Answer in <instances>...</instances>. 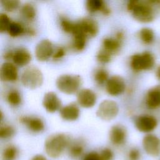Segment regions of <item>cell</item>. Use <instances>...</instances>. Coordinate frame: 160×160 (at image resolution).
<instances>
[{"label": "cell", "instance_id": "83f0119b", "mask_svg": "<svg viewBox=\"0 0 160 160\" xmlns=\"http://www.w3.org/2000/svg\"><path fill=\"white\" fill-rule=\"evenodd\" d=\"M15 134L14 128L8 124H2L0 127V138L7 139L12 138Z\"/></svg>", "mask_w": 160, "mask_h": 160}, {"label": "cell", "instance_id": "b9f144b4", "mask_svg": "<svg viewBox=\"0 0 160 160\" xmlns=\"http://www.w3.org/2000/svg\"><path fill=\"white\" fill-rule=\"evenodd\" d=\"M116 38L121 41H122L123 38H124V34L122 31H119L116 33Z\"/></svg>", "mask_w": 160, "mask_h": 160}, {"label": "cell", "instance_id": "836d02e7", "mask_svg": "<svg viewBox=\"0 0 160 160\" xmlns=\"http://www.w3.org/2000/svg\"><path fill=\"white\" fill-rule=\"evenodd\" d=\"M111 54L104 50L103 49L99 50L96 55L97 60L101 63H107L111 61Z\"/></svg>", "mask_w": 160, "mask_h": 160}, {"label": "cell", "instance_id": "7402d4cb", "mask_svg": "<svg viewBox=\"0 0 160 160\" xmlns=\"http://www.w3.org/2000/svg\"><path fill=\"white\" fill-rule=\"evenodd\" d=\"M68 149L69 156L73 159H77L83 156L85 150V145L82 141L78 139L71 141Z\"/></svg>", "mask_w": 160, "mask_h": 160}, {"label": "cell", "instance_id": "7c38bea8", "mask_svg": "<svg viewBox=\"0 0 160 160\" xmlns=\"http://www.w3.org/2000/svg\"><path fill=\"white\" fill-rule=\"evenodd\" d=\"M18 69L14 64L5 62L2 64L0 69V78L2 81L13 82L17 80Z\"/></svg>", "mask_w": 160, "mask_h": 160}, {"label": "cell", "instance_id": "603a6c76", "mask_svg": "<svg viewBox=\"0 0 160 160\" xmlns=\"http://www.w3.org/2000/svg\"><path fill=\"white\" fill-rule=\"evenodd\" d=\"M122 41L113 38H106L102 41L103 49L111 55L117 53L121 48Z\"/></svg>", "mask_w": 160, "mask_h": 160}, {"label": "cell", "instance_id": "7a4b0ae2", "mask_svg": "<svg viewBox=\"0 0 160 160\" xmlns=\"http://www.w3.org/2000/svg\"><path fill=\"white\" fill-rule=\"evenodd\" d=\"M71 141L70 136L65 133L51 134L45 141V152L49 157L58 158L68 148Z\"/></svg>", "mask_w": 160, "mask_h": 160}, {"label": "cell", "instance_id": "4fadbf2b", "mask_svg": "<svg viewBox=\"0 0 160 160\" xmlns=\"http://www.w3.org/2000/svg\"><path fill=\"white\" fill-rule=\"evenodd\" d=\"M77 101L83 108H91L96 102V94L89 89H81L77 94Z\"/></svg>", "mask_w": 160, "mask_h": 160}, {"label": "cell", "instance_id": "2e32d148", "mask_svg": "<svg viewBox=\"0 0 160 160\" xmlns=\"http://www.w3.org/2000/svg\"><path fill=\"white\" fill-rule=\"evenodd\" d=\"M21 123L25 125L30 131L34 132H39L44 130V124L43 121L36 117L21 116L19 118Z\"/></svg>", "mask_w": 160, "mask_h": 160}, {"label": "cell", "instance_id": "484cf974", "mask_svg": "<svg viewBox=\"0 0 160 160\" xmlns=\"http://www.w3.org/2000/svg\"><path fill=\"white\" fill-rule=\"evenodd\" d=\"M139 37L141 40L146 44H151L154 39L153 31L149 28H143L139 31Z\"/></svg>", "mask_w": 160, "mask_h": 160}, {"label": "cell", "instance_id": "8d00e7d4", "mask_svg": "<svg viewBox=\"0 0 160 160\" xmlns=\"http://www.w3.org/2000/svg\"><path fill=\"white\" fill-rule=\"evenodd\" d=\"M82 160H100L99 153L96 151L89 152L83 156Z\"/></svg>", "mask_w": 160, "mask_h": 160}, {"label": "cell", "instance_id": "3957f363", "mask_svg": "<svg viewBox=\"0 0 160 160\" xmlns=\"http://www.w3.org/2000/svg\"><path fill=\"white\" fill-rule=\"evenodd\" d=\"M81 82V78L79 75L63 74L57 78L56 84L60 91L72 94L78 91Z\"/></svg>", "mask_w": 160, "mask_h": 160}, {"label": "cell", "instance_id": "ffe728a7", "mask_svg": "<svg viewBox=\"0 0 160 160\" xmlns=\"http://www.w3.org/2000/svg\"><path fill=\"white\" fill-rule=\"evenodd\" d=\"M86 7L88 11L91 13L101 11L106 16L111 13L110 8L102 0H88L86 2Z\"/></svg>", "mask_w": 160, "mask_h": 160}, {"label": "cell", "instance_id": "30bf717a", "mask_svg": "<svg viewBox=\"0 0 160 160\" xmlns=\"http://www.w3.org/2000/svg\"><path fill=\"white\" fill-rule=\"evenodd\" d=\"M36 59L39 61L48 60L53 55V47L52 42L48 39H43L39 41L35 48Z\"/></svg>", "mask_w": 160, "mask_h": 160}, {"label": "cell", "instance_id": "d6986e66", "mask_svg": "<svg viewBox=\"0 0 160 160\" xmlns=\"http://www.w3.org/2000/svg\"><path fill=\"white\" fill-rule=\"evenodd\" d=\"M12 60L14 64L21 67L24 66L31 61V55L28 50L24 48H19L14 51Z\"/></svg>", "mask_w": 160, "mask_h": 160}, {"label": "cell", "instance_id": "8992f818", "mask_svg": "<svg viewBox=\"0 0 160 160\" xmlns=\"http://www.w3.org/2000/svg\"><path fill=\"white\" fill-rule=\"evenodd\" d=\"M119 112L118 104L112 100H104L98 108L96 115L101 119L110 121L114 119Z\"/></svg>", "mask_w": 160, "mask_h": 160}, {"label": "cell", "instance_id": "d590c367", "mask_svg": "<svg viewBox=\"0 0 160 160\" xmlns=\"http://www.w3.org/2000/svg\"><path fill=\"white\" fill-rule=\"evenodd\" d=\"M129 160H139L140 158V152L136 148L131 149L128 152Z\"/></svg>", "mask_w": 160, "mask_h": 160}, {"label": "cell", "instance_id": "74e56055", "mask_svg": "<svg viewBox=\"0 0 160 160\" xmlns=\"http://www.w3.org/2000/svg\"><path fill=\"white\" fill-rule=\"evenodd\" d=\"M65 54H66L65 49L62 47H59L56 49L55 52L53 53V55L52 57L53 59L58 60V59L62 58L65 55Z\"/></svg>", "mask_w": 160, "mask_h": 160}, {"label": "cell", "instance_id": "44dd1931", "mask_svg": "<svg viewBox=\"0 0 160 160\" xmlns=\"http://www.w3.org/2000/svg\"><path fill=\"white\" fill-rule=\"evenodd\" d=\"M78 23L88 37H94L98 34V26L94 20L90 18H83L78 21Z\"/></svg>", "mask_w": 160, "mask_h": 160}, {"label": "cell", "instance_id": "9c48e42d", "mask_svg": "<svg viewBox=\"0 0 160 160\" xmlns=\"http://www.w3.org/2000/svg\"><path fill=\"white\" fill-rule=\"evenodd\" d=\"M142 146L147 154L151 156L160 154V139L154 134H147L142 139Z\"/></svg>", "mask_w": 160, "mask_h": 160}, {"label": "cell", "instance_id": "d4e9b609", "mask_svg": "<svg viewBox=\"0 0 160 160\" xmlns=\"http://www.w3.org/2000/svg\"><path fill=\"white\" fill-rule=\"evenodd\" d=\"M21 12L25 19L29 21H32L36 16V10L33 4L31 3H26L22 6Z\"/></svg>", "mask_w": 160, "mask_h": 160}, {"label": "cell", "instance_id": "8fae6325", "mask_svg": "<svg viewBox=\"0 0 160 160\" xmlns=\"http://www.w3.org/2000/svg\"><path fill=\"white\" fill-rule=\"evenodd\" d=\"M127 131L126 128L120 124L111 127L109 131V140L115 146H121L126 142Z\"/></svg>", "mask_w": 160, "mask_h": 160}, {"label": "cell", "instance_id": "9a60e30c", "mask_svg": "<svg viewBox=\"0 0 160 160\" xmlns=\"http://www.w3.org/2000/svg\"><path fill=\"white\" fill-rule=\"evenodd\" d=\"M72 34L73 36L72 48L78 51L83 50L86 46L88 36L81 29L78 22H76V28Z\"/></svg>", "mask_w": 160, "mask_h": 160}, {"label": "cell", "instance_id": "6da1fadb", "mask_svg": "<svg viewBox=\"0 0 160 160\" xmlns=\"http://www.w3.org/2000/svg\"><path fill=\"white\" fill-rule=\"evenodd\" d=\"M154 4L155 1H130L127 4V9L136 20L147 23L151 22L154 18Z\"/></svg>", "mask_w": 160, "mask_h": 160}, {"label": "cell", "instance_id": "4316f807", "mask_svg": "<svg viewBox=\"0 0 160 160\" xmlns=\"http://www.w3.org/2000/svg\"><path fill=\"white\" fill-rule=\"evenodd\" d=\"M7 31L11 36L18 37L25 32V28L19 22H11Z\"/></svg>", "mask_w": 160, "mask_h": 160}, {"label": "cell", "instance_id": "e0dca14e", "mask_svg": "<svg viewBox=\"0 0 160 160\" xmlns=\"http://www.w3.org/2000/svg\"><path fill=\"white\" fill-rule=\"evenodd\" d=\"M146 104L150 109H156L160 106V84L154 86L148 91Z\"/></svg>", "mask_w": 160, "mask_h": 160}, {"label": "cell", "instance_id": "60d3db41", "mask_svg": "<svg viewBox=\"0 0 160 160\" xmlns=\"http://www.w3.org/2000/svg\"><path fill=\"white\" fill-rule=\"evenodd\" d=\"M25 32L26 33H28L29 35H31V36H34L36 34V32H35L34 29H33L31 28H25Z\"/></svg>", "mask_w": 160, "mask_h": 160}, {"label": "cell", "instance_id": "52a82bcc", "mask_svg": "<svg viewBox=\"0 0 160 160\" xmlns=\"http://www.w3.org/2000/svg\"><path fill=\"white\" fill-rule=\"evenodd\" d=\"M134 124L136 129L140 132H149L156 128L158 122L154 116L144 114L137 117Z\"/></svg>", "mask_w": 160, "mask_h": 160}, {"label": "cell", "instance_id": "d6a6232c", "mask_svg": "<svg viewBox=\"0 0 160 160\" xmlns=\"http://www.w3.org/2000/svg\"><path fill=\"white\" fill-rule=\"evenodd\" d=\"M11 22L9 17L6 14L1 13L0 15V32L7 31Z\"/></svg>", "mask_w": 160, "mask_h": 160}, {"label": "cell", "instance_id": "ba28073f", "mask_svg": "<svg viewBox=\"0 0 160 160\" xmlns=\"http://www.w3.org/2000/svg\"><path fill=\"white\" fill-rule=\"evenodd\" d=\"M125 89L126 84L124 79L118 75L109 78L106 84V90L111 96H118L122 94Z\"/></svg>", "mask_w": 160, "mask_h": 160}, {"label": "cell", "instance_id": "1f68e13d", "mask_svg": "<svg viewBox=\"0 0 160 160\" xmlns=\"http://www.w3.org/2000/svg\"><path fill=\"white\" fill-rule=\"evenodd\" d=\"M61 26L64 32L72 34L76 28V22L70 21L66 18H62L61 19Z\"/></svg>", "mask_w": 160, "mask_h": 160}, {"label": "cell", "instance_id": "7bdbcfd3", "mask_svg": "<svg viewBox=\"0 0 160 160\" xmlns=\"http://www.w3.org/2000/svg\"><path fill=\"white\" fill-rule=\"evenodd\" d=\"M156 76H157L158 78L160 79V66H159L158 68L157 69V71H156Z\"/></svg>", "mask_w": 160, "mask_h": 160}, {"label": "cell", "instance_id": "cb8c5ba5", "mask_svg": "<svg viewBox=\"0 0 160 160\" xmlns=\"http://www.w3.org/2000/svg\"><path fill=\"white\" fill-rule=\"evenodd\" d=\"M18 148L12 144L6 146L2 150L1 157L2 160H16L18 156Z\"/></svg>", "mask_w": 160, "mask_h": 160}, {"label": "cell", "instance_id": "f1b7e54d", "mask_svg": "<svg viewBox=\"0 0 160 160\" xmlns=\"http://www.w3.org/2000/svg\"><path fill=\"white\" fill-rule=\"evenodd\" d=\"M94 80L99 84H102L105 82H107L108 78V73L104 69H99L96 71L94 75Z\"/></svg>", "mask_w": 160, "mask_h": 160}, {"label": "cell", "instance_id": "ab89813d", "mask_svg": "<svg viewBox=\"0 0 160 160\" xmlns=\"http://www.w3.org/2000/svg\"><path fill=\"white\" fill-rule=\"evenodd\" d=\"M13 51H8L6 52L4 55V58L6 60H10L12 59V56H13Z\"/></svg>", "mask_w": 160, "mask_h": 160}, {"label": "cell", "instance_id": "f546056e", "mask_svg": "<svg viewBox=\"0 0 160 160\" xmlns=\"http://www.w3.org/2000/svg\"><path fill=\"white\" fill-rule=\"evenodd\" d=\"M7 101L11 105H18L21 101V96L16 90H11L7 95Z\"/></svg>", "mask_w": 160, "mask_h": 160}, {"label": "cell", "instance_id": "ac0fdd59", "mask_svg": "<svg viewBox=\"0 0 160 160\" xmlns=\"http://www.w3.org/2000/svg\"><path fill=\"white\" fill-rule=\"evenodd\" d=\"M80 111L76 103H70L60 109L61 117L66 121H74L79 116Z\"/></svg>", "mask_w": 160, "mask_h": 160}, {"label": "cell", "instance_id": "5b68a950", "mask_svg": "<svg viewBox=\"0 0 160 160\" xmlns=\"http://www.w3.org/2000/svg\"><path fill=\"white\" fill-rule=\"evenodd\" d=\"M155 62L153 55L148 51L135 54L131 58L130 65L131 68L136 72L151 69Z\"/></svg>", "mask_w": 160, "mask_h": 160}, {"label": "cell", "instance_id": "277c9868", "mask_svg": "<svg viewBox=\"0 0 160 160\" xmlns=\"http://www.w3.org/2000/svg\"><path fill=\"white\" fill-rule=\"evenodd\" d=\"M21 81L24 86L34 89L42 85L43 76L39 68L34 66H30L27 67L22 72Z\"/></svg>", "mask_w": 160, "mask_h": 160}, {"label": "cell", "instance_id": "e575fe53", "mask_svg": "<svg viewBox=\"0 0 160 160\" xmlns=\"http://www.w3.org/2000/svg\"><path fill=\"white\" fill-rule=\"evenodd\" d=\"M98 153L100 160H112L114 158V153L112 151L108 148L102 149Z\"/></svg>", "mask_w": 160, "mask_h": 160}, {"label": "cell", "instance_id": "5bb4252c", "mask_svg": "<svg viewBox=\"0 0 160 160\" xmlns=\"http://www.w3.org/2000/svg\"><path fill=\"white\" fill-rule=\"evenodd\" d=\"M42 106L49 112H54L61 107V101L54 92L46 93L42 99Z\"/></svg>", "mask_w": 160, "mask_h": 160}, {"label": "cell", "instance_id": "ee69618b", "mask_svg": "<svg viewBox=\"0 0 160 160\" xmlns=\"http://www.w3.org/2000/svg\"><path fill=\"white\" fill-rule=\"evenodd\" d=\"M155 4H157L160 6V0H156L155 1Z\"/></svg>", "mask_w": 160, "mask_h": 160}, {"label": "cell", "instance_id": "f35d334b", "mask_svg": "<svg viewBox=\"0 0 160 160\" xmlns=\"http://www.w3.org/2000/svg\"><path fill=\"white\" fill-rule=\"evenodd\" d=\"M30 160H48L47 158L42 154H36L32 156Z\"/></svg>", "mask_w": 160, "mask_h": 160}, {"label": "cell", "instance_id": "4dcf8cb0", "mask_svg": "<svg viewBox=\"0 0 160 160\" xmlns=\"http://www.w3.org/2000/svg\"><path fill=\"white\" fill-rule=\"evenodd\" d=\"M2 8L7 11L12 12L19 6V1L17 0H2L1 1Z\"/></svg>", "mask_w": 160, "mask_h": 160}]
</instances>
